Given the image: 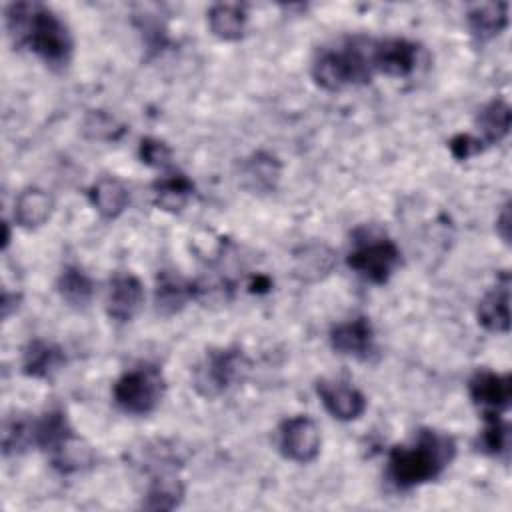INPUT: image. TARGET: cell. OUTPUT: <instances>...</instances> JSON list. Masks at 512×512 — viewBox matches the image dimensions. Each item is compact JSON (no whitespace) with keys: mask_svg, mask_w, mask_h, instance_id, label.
Returning <instances> with one entry per match:
<instances>
[{"mask_svg":"<svg viewBox=\"0 0 512 512\" xmlns=\"http://www.w3.org/2000/svg\"><path fill=\"white\" fill-rule=\"evenodd\" d=\"M496 232L508 244L510 242V204H504L496 218Z\"/></svg>","mask_w":512,"mask_h":512,"instance_id":"cell-30","label":"cell"},{"mask_svg":"<svg viewBox=\"0 0 512 512\" xmlns=\"http://www.w3.org/2000/svg\"><path fill=\"white\" fill-rule=\"evenodd\" d=\"M154 192V204L166 212H180L186 208L188 200L194 194L192 180L182 172H170L166 176H160L152 184Z\"/></svg>","mask_w":512,"mask_h":512,"instance_id":"cell-16","label":"cell"},{"mask_svg":"<svg viewBox=\"0 0 512 512\" xmlns=\"http://www.w3.org/2000/svg\"><path fill=\"white\" fill-rule=\"evenodd\" d=\"M56 288L62 300L74 308H84L94 294V284L80 266L62 268L56 280Z\"/></svg>","mask_w":512,"mask_h":512,"instance_id":"cell-25","label":"cell"},{"mask_svg":"<svg viewBox=\"0 0 512 512\" xmlns=\"http://www.w3.org/2000/svg\"><path fill=\"white\" fill-rule=\"evenodd\" d=\"M196 294V288L192 282L174 276L170 272H162L156 286V308L158 312L172 314L178 312L188 300H192Z\"/></svg>","mask_w":512,"mask_h":512,"instance_id":"cell-23","label":"cell"},{"mask_svg":"<svg viewBox=\"0 0 512 512\" xmlns=\"http://www.w3.org/2000/svg\"><path fill=\"white\" fill-rule=\"evenodd\" d=\"M448 148L456 160H468L470 156H476L484 150V144L480 138L470 134H456L450 138Z\"/></svg>","mask_w":512,"mask_h":512,"instance_id":"cell-29","label":"cell"},{"mask_svg":"<svg viewBox=\"0 0 512 512\" xmlns=\"http://www.w3.org/2000/svg\"><path fill=\"white\" fill-rule=\"evenodd\" d=\"M320 430L308 416H292L278 430V448L292 462H312L320 454Z\"/></svg>","mask_w":512,"mask_h":512,"instance_id":"cell-7","label":"cell"},{"mask_svg":"<svg viewBox=\"0 0 512 512\" xmlns=\"http://www.w3.org/2000/svg\"><path fill=\"white\" fill-rule=\"evenodd\" d=\"M468 392L472 402L482 406L484 412H502L512 400V378L510 374H498L484 368L470 378Z\"/></svg>","mask_w":512,"mask_h":512,"instance_id":"cell-9","label":"cell"},{"mask_svg":"<svg viewBox=\"0 0 512 512\" xmlns=\"http://www.w3.org/2000/svg\"><path fill=\"white\" fill-rule=\"evenodd\" d=\"M478 322L490 332H508L510 328V276L504 272L496 286L480 300Z\"/></svg>","mask_w":512,"mask_h":512,"instance_id":"cell-13","label":"cell"},{"mask_svg":"<svg viewBox=\"0 0 512 512\" xmlns=\"http://www.w3.org/2000/svg\"><path fill=\"white\" fill-rule=\"evenodd\" d=\"M468 30L478 42H488L502 34L508 26V4L506 2H482L474 4L468 14Z\"/></svg>","mask_w":512,"mask_h":512,"instance_id":"cell-15","label":"cell"},{"mask_svg":"<svg viewBox=\"0 0 512 512\" xmlns=\"http://www.w3.org/2000/svg\"><path fill=\"white\" fill-rule=\"evenodd\" d=\"M72 434L74 432L62 410H48L40 418L32 420V444L46 452H54Z\"/></svg>","mask_w":512,"mask_h":512,"instance_id":"cell-20","label":"cell"},{"mask_svg":"<svg viewBox=\"0 0 512 512\" xmlns=\"http://www.w3.org/2000/svg\"><path fill=\"white\" fill-rule=\"evenodd\" d=\"M246 10L240 4H214L208 10L210 32L220 40H238L246 30Z\"/></svg>","mask_w":512,"mask_h":512,"instance_id":"cell-21","label":"cell"},{"mask_svg":"<svg viewBox=\"0 0 512 512\" xmlns=\"http://www.w3.org/2000/svg\"><path fill=\"white\" fill-rule=\"evenodd\" d=\"M144 302L142 282L130 274L122 272L110 280L106 296V312L116 322H130Z\"/></svg>","mask_w":512,"mask_h":512,"instance_id":"cell-11","label":"cell"},{"mask_svg":"<svg viewBox=\"0 0 512 512\" xmlns=\"http://www.w3.org/2000/svg\"><path fill=\"white\" fill-rule=\"evenodd\" d=\"M330 344L336 352L344 356L364 360L374 350V328L364 316L340 322L330 332Z\"/></svg>","mask_w":512,"mask_h":512,"instance_id":"cell-12","label":"cell"},{"mask_svg":"<svg viewBox=\"0 0 512 512\" xmlns=\"http://www.w3.org/2000/svg\"><path fill=\"white\" fill-rule=\"evenodd\" d=\"M92 206L104 218L120 216L128 206V188L114 176H102L88 192Z\"/></svg>","mask_w":512,"mask_h":512,"instance_id":"cell-18","label":"cell"},{"mask_svg":"<svg viewBox=\"0 0 512 512\" xmlns=\"http://www.w3.org/2000/svg\"><path fill=\"white\" fill-rule=\"evenodd\" d=\"M484 430L480 436V448L482 452L490 456H502L508 454L510 446V428L500 418V412H484Z\"/></svg>","mask_w":512,"mask_h":512,"instance_id":"cell-27","label":"cell"},{"mask_svg":"<svg viewBox=\"0 0 512 512\" xmlns=\"http://www.w3.org/2000/svg\"><path fill=\"white\" fill-rule=\"evenodd\" d=\"M418 62V46L406 38L372 40V66L374 72L386 76H408Z\"/></svg>","mask_w":512,"mask_h":512,"instance_id":"cell-8","label":"cell"},{"mask_svg":"<svg viewBox=\"0 0 512 512\" xmlns=\"http://www.w3.org/2000/svg\"><path fill=\"white\" fill-rule=\"evenodd\" d=\"M316 392L324 408L342 422L356 420L366 410V398L354 386H348L338 380H318Z\"/></svg>","mask_w":512,"mask_h":512,"instance_id":"cell-10","label":"cell"},{"mask_svg":"<svg viewBox=\"0 0 512 512\" xmlns=\"http://www.w3.org/2000/svg\"><path fill=\"white\" fill-rule=\"evenodd\" d=\"M164 376L154 364H140L124 372L112 388L116 406L132 416H146L158 408L164 396Z\"/></svg>","mask_w":512,"mask_h":512,"instance_id":"cell-5","label":"cell"},{"mask_svg":"<svg viewBox=\"0 0 512 512\" xmlns=\"http://www.w3.org/2000/svg\"><path fill=\"white\" fill-rule=\"evenodd\" d=\"M4 24L18 48H28L50 66L70 62L74 42L64 20L40 2H12L6 6Z\"/></svg>","mask_w":512,"mask_h":512,"instance_id":"cell-1","label":"cell"},{"mask_svg":"<svg viewBox=\"0 0 512 512\" xmlns=\"http://www.w3.org/2000/svg\"><path fill=\"white\" fill-rule=\"evenodd\" d=\"M374 74L372 40L360 36L346 38L338 46L320 50L312 62V78L324 90L366 84Z\"/></svg>","mask_w":512,"mask_h":512,"instance_id":"cell-3","label":"cell"},{"mask_svg":"<svg viewBox=\"0 0 512 512\" xmlns=\"http://www.w3.org/2000/svg\"><path fill=\"white\" fill-rule=\"evenodd\" d=\"M140 158L144 164L154 168H166L172 160V150L166 142L158 138H142L140 142Z\"/></svg>","mask_w":512,"mask_h":512,"instance_id":"cell-28","label":"cell"},{"mask_svg":"<svg viewBox=\"0 0 512 512\" xmlns=\"http://www.w3.org/2000/svg\"><path fill=\"white\" fill-rule=\"evenodd\" d=\"M66 362L64 350L48 340H30L22 354V372L30 378H52Z\"/></svg>","mask_w":512,"mask_h":512,"instance_id":"cell-14","label":"cell"},{"mask_svg":"<svg viewBox=\"0 0 512 512\" xmlns=\"http://www.w3.org/2000/svg\"><path fill=\"white\" fill-rule=\"evenodd\" d=\"M456 444L452 436L422 428L412 444L394 446L388 454V480L398 490H410L436 480L454 460Z\"/></svg>","mask_w":512,"mask_h":512,"instance_id":"cell-2","label":"cell"},{"mask_svg":"<svg viewBox=\"0 0 512 512\" xmlns=\"http://www.w3.org/2000/svg\"><path fill=\"white\" fill-rule=\"evenodd\" d=\"M52 212V198L42 188H26L14 202V220L20 228L32 230L42 226Z\"/></svg>","mask_w":512,"mask_h":512,"instance_id":"cell-17","label":"cell"},{"mask_svg":"<svg viewBox=\"0 0 512 512\" xmlns=\"http://www.w3.org/2000/svg\"><path fill=\"white\" fill-rule=\"evenodd\" d=\"M248 368L250 362L240 348L210 350L194 372V386L202 396L214 398L242 382Z\"/></svg>","mask_w":512,"mask_h":512,"instance_id":"cell-6","label":"cell"},{"mask_svg":"<svg viewBox=\"0 0 512 512\" xmlns=\"http://www.w3.org/2000/svg\"><path fill=\"white\" fill-rule=\"evenodd\" d=\"M244 180L252 190H272L280 178V162L272 154L258 152L244 164Z\"/></svg>","mask_w":512,"mask_h":512,"instance_id":"cell-26","label":"cell"},{"mask_svg":"<svg viewBox=\"0 0 512 512\" xmlns=\"http://www.w3.org/2000/svg\"><path fill=\"white\" fill-rule=\"evenodd\" d=\"M354 248L348 254V266L372 284H384L400 264V250L388 236L360 228L354 232Z\"/></svg>","mask_w":512,"mask_h":512,"instance_id":"cell-4","label":"cell"},{"mask_svg":"<svg viewBox=\"0 0 512 512\" xmlns=\"http://www.w3.org/2000/svg\"><path fill=\"white\" fill-rule=\"evenodd\" d=\"M50 456H52V466L60 474H74L94 464L92 448L84 440H80L76 434L66 438L54 452H50Z\"/></svg>","mask_w":512,"mask_h":512,"instance_id":"cell-24","label":"cell"},{"mask_svg":"<svg viewBox=\"0 0 512 512\" xmlns=\"http://www.w3.org/2000/svg\"><path fill=\"white\" fill-rule=\"evenodd\" d=\"M184 498V484L174 474H156L146 490L142 508L146 510H174Z\"/></svg>","mask_w":512,"mask_h":512,"instance_id":"cell-22","label":"cell"},{"mask_svg":"<svg viewBox=\"0 0 512 512\" xmlns=\"http://www.w3.org/2000/svg\"><path fill=\"white\" fill-rule=\"evenodd\" d=\"M510 124H512V110L504 98H496L488 102L478 112V118H476V126L482 132L480 140L484 146L502 142L510 132Z\"/></svg>","mask_w":512,"mask_h":512,"instance_id":"cell-19","label":"cell"}]
</instances>
